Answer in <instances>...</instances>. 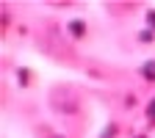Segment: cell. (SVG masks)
I'll use <instances>...</instances> for the list:
<instances>
[{
	"label": "cell",
	"mask_w": 155,
	"mask_h": 138,
	"mask_svg": "<svg viewBox=\"0 0 155 138\" xmlns=\"http://www.w3.org/2000/svg\"><path fill=\"white\" fill-rule=\"evenodd\" d=\"M141 72H144L147 80H155V61H147V64L141 66Z\"/></svg>",
	"instance_id": "1"
},
{
	"label": "cell",
	"mask_w": 155,
	"mask_h": 138,
	"mask_svg": "<svg viewBox=\"0 0 155 138\" xmlns=\"http://www.w3.org/2000/svg\"><path fill=\"white\" fill-rule=\"evenodd\" d=\"M69 30H75L78 36H81V30H83V25H81V22H75V25H69Z\"/></svg>",
	"instance_id": "2"
},
{
	"label": "cell",
	"mask_w": 155,
	"mask_h": 138,
	"mask_svg": "<svg viewBox=\"0 0 155 138\" xmlns=\"http://www.w3.org/2000/svg\"><path fill=\"white\" fill-rule=\"evenodd\" d=\"M150 119H155V100L150 102Z\"/></svg>",
	"instance_id": "3"
},
{
	"label": "cell",
	"mask_w": 155,
	"mask_h": 138,
	"mask_svg": "<svg viewBox=\"0 0 155 138\" xmlns=\"http://www.w3.org/2000/svg\"><path fill=\"white\" fill-rule=\"evenodd\" d=\"M150 22H152V25H155V11H150Z\"/></svg>",
	"instance_id": "4"
},
{
	"label": "cell",
	"mask_w": 155,
	"mask_h": 138,
	"mask_svg": "<svg viewBox=\"0 0 155 138\" xmlns=\"http://www.w3.org/2000/svg\"><path fill=\"white\" fill-rule=\"evenodd\" d=\"M45 138H61V135H55V133H50V135H45Z\"/></svg>",
	"instance_id": "5"
}]
</instances>
